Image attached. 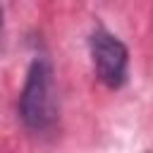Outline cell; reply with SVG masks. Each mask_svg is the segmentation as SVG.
<instances>
[{
    "instance_id": "7a4b0ae2",
    "label": "cell",
    "mask_w": 153,
    "mask_h": 153,
    "mask_svg": "<svg viewBox=\"0 0 153 153\" xmlns=\"http://www.w3.org/2000/svg\"><path fill=\"white\" fill-rule=\"evenodd\" d=\"M88 55L96 79L108 88H120L129 74V50L127 45L103 26H96L88 36Z\"/></svg>"
},
{
    "instance_id": "6da1fadb",
    "label": "cell",
    "mask_w": 153,
    "mask_h": 153,
    "mask_svg": "<svg viewBox=\"0 0 153 153\" xmlns=\"http://www.w3.org/2000/svg\"><path fill=\"white\" fill-rule=\"evenodd\" d=\"M19 117L29 131H48L57 120V91L55 74L48 57L38 55L31 60L24 86L19 93Z\"/></svg>"
}]
</instances>
